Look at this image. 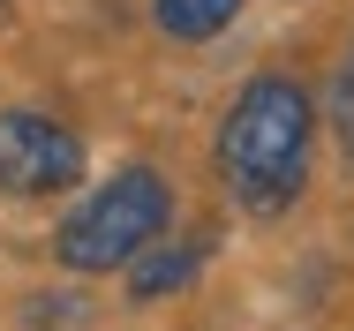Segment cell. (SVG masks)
Wrapping results in <instances>:
<instances>
[{"mask_svg": "<svg viewBox=\"0 0 354 331\" xmlns=\"http://www.w3.org/2000/svg\"><path fill=\"white\" fill-rule=\"evenodd\" d=\"M309 151H317V98L294 75H249L234 106L218 113V181L249 218H286L309 189Z\"/></svg>", "mask_w": 354, "mask_h": 331, "instance_id": "1", "label": "cell"}, {"mask_svg": "<svg viewBox=\"0 0 354 331\" xmlns=\"http://www.w3.org/2000/svg\"><path fill=\"white\" fill-rule=\"evenodd\" d=\"M75 181H83V135L38 106H8L0 113V196L46 203V196H68Z\"/></svg>", "mask_w": 354, "mask_h": 331, "instance_id": "3", "label": "cell"}, {"mask_svg": "<svg viewBox=\"0 0 354 331\" xmlns=\"http://www.w3.org/2000/svg\"><path fill=\"white\" fill-rule=\"evenodd\" d=\"M166 226H174V189H166V173H158V166H121L113 181H98V189L53 226V264L75 271V278L129 271L143 249H158Z\"/></svg>", "mask_w": 354, "mask_h": 331, "instance_id": "2", "label": "cell"}, {"mask_svg": "<svg viewBox=\"0 0 354 331\" xmlns=\"http://www.w3.org/2000/svg\"><path fill=\"white\" fill-rule=\"evenodd\" d=\"M204 264V241H174V249H143L136 264H129V301L151 309V301H166V294H181L189 278Z\"/></svg>", "mask_w": 354, "mask_h": 331, "instance_id": "4", "label": "cell"}, {"mask_svg": "<svg viewBox=\"0 0 354 331\" xmlns=\"http://www.w3.org/2000/svg\"><path fill=\"white\" fill-rule=\"evenodd\" d=\"M0 8H8V0H0Z\"/></svg>", "mask_w": 354, "mask_h": 331, "instance_id": "7", "label": "cell"}, {"mask_svg": "<svg viewBox=\"0 0 354 331\" xmlns=\"http://www.w3.org/2000/svg\"><path fill=\"white\" fill-rule=\"evenodd\" d=\"M234 15H241V0H151V23H158L174 46H204Z\"/></svg>", "mask_w": 354, "mask_h": 331, "instance_id": "5", "label": "cell"}, {"mask_svg": "<svg viewBox=\"0 0 354 331\" xmlns=\"http://www.w3.org/2000/svg\"><path fill=\"white\" fill-rule=\"evenodd\" d=\"M339 135H347V158H354V121H339Z\"/></svg>", "mask_w": 354, "mask_h": 331, "instance_id": "6", "label": "cell"}]
</instances>
